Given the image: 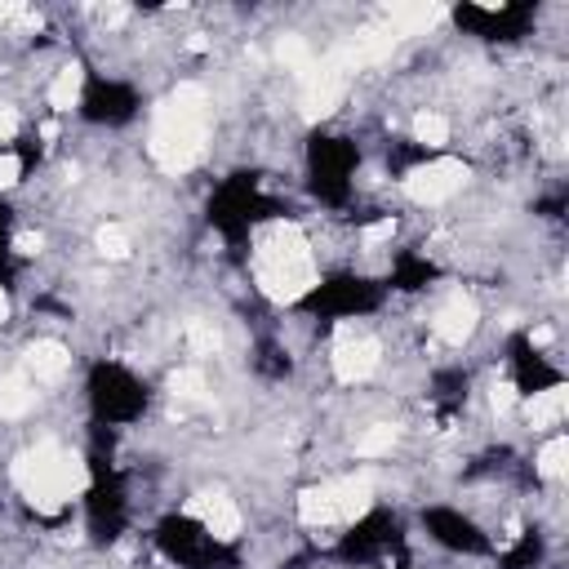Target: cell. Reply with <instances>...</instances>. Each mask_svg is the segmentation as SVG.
Here are the masks:
<instances>
[{
  "label": "cell",
  "instance_id": "cell-19",
  "mask_svg": "<svg viewBox=\"0 0 569 569\" xmlns=\"http://www.w3.org/2000/svg\"><path fill=\"white\" fill-rule=\"evenodd\" d=\"M477 320H481V312H477V303H471L467 294H450L445 299V307L437 312V334L445 339V343H467L471 334H477Z\"/></svg>",
  "mask_w": 569,
  "mask_h": 569
},
{
  "label": "cell",
  "instance_id": "cell-34",
  "mask_svg": "<svg viewBox=\"0 0 569 569\" xmlns=\"http://www.w3.org/2000/svg\"><path fill=\"white\" fill-rule=\"evenodd\" d=\"M23 169H27V156H23V152L0 148V187H14V182L23 178Z\"/></svg>",
  "mask_w": 569,
  "mask_h": 569
},
{
  "label": "cell",
  "instance_id": "cell-21",
  "mask_svg": "<svg viewBox=\"0 0 569 569\" xmlns=\"http://www.w3.org/2000/svg\"><path fill=\"white\" fill-rule=\"evenodd\" d=\"M31 401H36V392H31V378L27 374H5V378H0V418L27 414Z\"/></svg>",
  "mask_w": 569,
  "mask_h": 569
},
{
  "label": "cell",
  "instance_id": "cell-20",
  "mask_svg": "<svg viewBox=\"0 0 569 569\" xmlns=\"http://www.w3.org/2000/svg\"><path fill=\"white\" fill-rule=\"evenodd\" d=\"M67 365H72V356H67V347L54 343V339L31 343V352H27V369H31L36 378H63Z\"/></svg>",
  "mask_w": 569,
  "mask_h": 569
},
{
  "label": "cell",
  "instance_id": "cell-11",
  "mask_svg": "<svg viewBox=\"0 0 569 569\" xmlns=\"http://www.w3.org/2000/svg\"><path fill=\"white\" fill-rule=\"evenodd\" d=\"M138 99L129 85H116V80H89L85 93H80V112L99 125H125L134 116Z\"/></svg>",
  "mask_w": 569,
  "mask_h": 569
},
{
  "label": "cell",
  "instance_id": "cell-18",
  "mask_svg": "<svg viewBox=\"0 0 569 569\" xmlns=\"http://www.w3.org/2000/svg\"><path fill=\"white\" fill-rule=\"evenodd\" d=\"M374 369H378V343L365 339V334H352V329H343V339L334 347V374L343 378V383H365Z\"/></svg>",
  "mask_w": 569,
  "mask_h": 569
},
{
  "label": "cell",
  "instance_id": "cell-2",
  "mask_svg": "<svg viewBox=\"0 0 569 569\" xmlns=\"http://www.w3.org/2000/svg\"><path fill=\"white\" fill-rule=\"evenodd\" d=\"M254 271H258V284H263L267 299H276V303H303L312 294V284H316L303 231L294 223H271L263 231L258 250H254Z\"/></svg>",
  "mask_w": 569,
  "mask_h": 569
},
{
  "label": "cell",
  "instance_id": "cell-1",
  "mask_svg": "<svg viewBox=\"0 0 569 569\" xmlns=\"http://www.w3.org/2000/svg\"><path fill=\"white\" fill-rule=\"evenodd\" d=\"M205 138H210V103L201 85H178L169 93V103L156 112L152 125V156L169 169L182 174L205 156Z\"/></svg>",
  "mask_w": 569,
  "mask_h": 569
},
{
  "label": "cell",
  "instance_id": "cell-15",
  "mask_svg": "<svg viewBox=\"0 0 569 569\" xmlns=\"http://www.w3.org/2000/svg\"><path fill=\"white\" fill-rule=\"evenodd\" d=\"M458 23L471 27L477 36L507 40V36H516L520 27H526V10H520V5H463Z\"/></svg>",
  "mask_w": 569,
  "mask_h": 569
},
{
  "label": "cell",
  "instance_id": "cell-4",
  "mask_svg": "<svg viewBox=\"0 0 569 569\" xmlns=\"http://www.w3.org/2000/svg\"><path fill=\"white\" fill-rule=\"evenodd\" d=\"M374 507V485L365 477H347V481H329L316 490H303L299 498V516L303 526H334V520H361Z\"/></svg>",
  "mask_w": 569,
  "mask_h": 569
},
{
  "label": "cell",
  "instance_id": "cell-31",
  "mask_svg": "<svg viewBox=\"0 0 569 569\" xmlns=\"http://www.w3.org/2000/svg\"><path fill=\"white\" fill-rule=\"evenodd\" d=\"M463 396H467V374L445 369V374L437 378V401H441L445 409H454V405H463Z\"/></svg>",
  "mask_w": 569,
  "mask_h": 569
},
{
  "label": "cell",
  "instance_id": "cell-30",
  "mask_svg": "<svg viewBox=\"0 0 569 569\" xmlns=\"http://www.w3.org/2000/svg\"><path fill=\"white\" fill-rule=\"evenodd\" d=\"M543 556V543L534 534H511V552H507V569H530Z\"/></svg>",
  "mask_w": 569,
  "mask_h": 569
},
{
  "label": "cell",
  "instance_id": "cell-17",
  "mask_svg": "<svg viewBox=\"0 0 569 569\" xmlns=\"http://www.w3.org/2000/svg\"><path fill=\"white\" fill-rule=\"evenodd\" d=\"M125 526V498H121V485L112 477H99L89 490V530L99 539H116Z\"/></svg>",
  "mask_w": 569,
  "mask_h": 569
},
{
  "label": "cell",
  "instance_id": "cell-13",
  "mask_svg": "<svg viewBox=\"0 0 569 569\" xmlns=\"http://www.w3.org/2000/svg\"><path fill=\"white\" fill-rule=\"evenodd\" d=\"M427 530H432V539L441 543V547H450V552H467V556H481V552H490V539L471 526L467 516H458V511H450V507H432L427 511Z\"/></svg>",
  "mask_w": 569,
  "mask_h": 569
},
{
  "label": "cell",
  "instance_id": "cell-3",
  "mask_svg": "<svg viewBox=\"0 0 569 569\" xmlns=\"http://www.w3.org/2000/svg\"><path fill=\"white\" fill-rule=\"evenodd\" d=\"M14 481L36 511L59 516L89 485V463L63 445H36L14 463Z\"/></svg>",
  "mask_w": 569,
  "mask_h": 569
},
{
  "label": "cell",
  "instance_id": "cell-12",
  "mask_svg": "<svg viewBox=\"0 0 569 569\" xmlns=\"http://www.w3.org/2000/svg\"><path fill=\"white\" fill-rule=\"evenodd\" d=\"M396 543V526H392V516H374V511H365L361 520H352V534L343 539V560H356V565H365V560H374V556H383L388 547Z\"/></svg>",
  "mask_w": 569,
  "mask_h": 569
},
{
  "label": "cell",
  "instance_id": "cell-37",
  "mask_svg": "<svg viewBox=\"0 0 569 569\" xmlns=\"http://www.w3.org/2000/svg\"><path fill=\"white\" fill-rule=\"evenodd\" d=\"M14 129H18V116L10 112V108H0V148L14 138Z\"/></svg>",
  "mask_w": 569,
  "mask_h": 569
},
{
  "label": "cell",
  "instance_id": "cell-24",
  "mask_svg": "<svg viewBox=\"0 0 569 569\" xmlns=\"http://www.w3.org/2000/svg\"><path fill=\"white\" fill-rule=\"evenodd\" d=\"M414 142H418L422 152H441L445 142H450V121L437 116V112H422V116L414 121Z\"/></svg>",
  "mask_w": 569,
  "mask_h": 569
},
{
  "label": "cell",
  "instance_id": "cell-14",
  "mask_svg": "<svg viewBox=\"0 0 569 569\" xmlns=\"http://www.w3.org/2000/svg\"><path fill=\"white\" fill-rule=\"evenodd\" d=\"M187 516H192L197 526H201L214 543H223V547L241 539V511H236V503H231L227 494H201Z\"/></svg>",
  "mask_w": 569,
  "mask_h": 569
},
{
  "label": "cell",
  "instance_id": "cell-36",
  "mask_svg": "<svg viewBox=\"0 0 569 569\" xmlns=\"http://www.w3.org/2000/svg\"><path fill=\"white\" fill-rule=\"evenodd\" d=\"M392 231H396V218H378V223H369L361 236H365V245H378V241H388Z\"/></svg>",
  "mask_w": 569,
  "mask_h": 569
},
{
  "label": "cell",
  "instance_id": "cell-27",
  "mask_svg": "<svg viewBox=\"0 0 569 569\" xmlns=\"http://www.w3.org/2000/svg\"><path fill=\"white\" fill-rule=\"evenodd\" d=\"M392 445H396V427L378 422V427H369V432L356 441V454L361 458H378V454H392Z\"/></svg>",
  "mask_w": 569,
  "mask_h": 569
},
{
  "label": "cell",
  "instance_id": "cell-23",
  "mask_svg": "<svg viewBox=\"0 0 569 569\" xmlns=\"http://www.w3.org/2000/svg\"><path fill=\"white\" fill-rule=\"evenodd\" d=\"M80 93H85V72L63 67L59 80L50 85V103H54V112H72V108H80Z\"/></svg>",
  "mask_w": 569,
  "mask_h": 569
},
{
  "label": "cell",
  "instance_id": "cell-32",
  "mask_svg": "<svg viewBox=\"0 0 569 569\" xmlns=\"http://www.w3.org/2000/svg\"><path fill=\"white\" fill-rule=\"evenodd\" d=\"M276 54H280L284 67H294V72H307V67H312V54H307V45H303L299 36H284Z\"/></svg>",
  "mask_w": 569,
  "mask_h": 569
},
{
  "label": "cell",
  "instance_id": "cell-40",
  "mask_svg": "<svg viewBox=\"0 0 569 569\" xmlns=\"http://www.w3.org/2000/svg\"><path fill=\"white\" fill-rule=\"evenodd\" d=\"M10 14H18V10H10V5H0V23H5Z\"/></svg>",
  "mask_w": 569,
  "mask_h": 569
},
{
  "label": "cell",
  "instance_id": "cell-7",
  "mask_svg": "<svg viewBox=\"0 0 569 569\" xmlns=\"http://www.w3.org/2000/svg\"><path fill=\"white\" fill-rule=\"evenodd\" d=\"M303 303L320 316H361L378 307V290L356 276H334V280H316Z\"/></svg>",
  "mask_w": 569,
  "mask_h": 569
},
{
  "label": "cell",
  "instance_id": "cell-29",
  "mask_svg": "<svg viewBox=\"0 0 569 569\" xmlns=\"http://www.w3.org/2000/svg\"><path fill=\"white\" fill-rule=\"evenodd\" d=\"M187 347H192L197 356H214L223 347V334L210 320H192V325H187Z\"/></svg>",
  "mask_w": 569,
  "mask_h": 569
},
{
  "label": "cell",
  "instance_id": "cell-5",
  "mask_svg": "<svg viewBox=\"0 0 569 569\" xmlns=\"http://www.w3.org/2000/svg\"><path fill=\"white\" fill-rule=\"evenodd\" d=\"M89 396H93V409H99L103 422H129V418L142 414V405H148L142 383L121 365H99V369H93Z\"/></svg>",
  "mask_w": 569,
  "mask_h": 569
},
{
  "label": "cell",
  "instance_id": "cell-35",
  "mask_svg": "<svg viewBox=\"0 0 569 569\" xmlns=\"http://www.w3.org/2000/svg\"><path fill=\"white\" fill-rule=\"evenodd\" d=\"M490 405H494V414H507V409L516 405V388H511V378H503V383H494V392H490Z\"/></svg>",
  "mask_w": 569,
  "mask_h": 569
},
{
  "label": "cell",
  "instance_id": "cell-8",
  "mask_svg": "<svg viewBox=\"0 0 569 569\" xmlns=\"http://www.w3.org/2000/svg\"><path fill=\"white\" fill-rule=\"evenodd\" d=\"M356 169V152L343 138H316L312 142V182L325 201H343L347 197V178Z\"/></svg>",
  "mask_w": 569,
  "mask_h": 569
},
{
  "label": "cell",
  "instance_id": "cell-33",
  "mask_svg": "<svg viewBox=\"0 0 569 569\" xmlns=\"http://www.w3.org/2000/svg\"><path fill=\"white\" fill-rule=\"evenodd\" d=\"M99 250H103L108 258H125V254H129V236H125V227L108 223V227L99 231Z\"/></svg>",
  "mask_w": 569,
  "mask_h": 569
},
{
  "label": "cell",
  "instance_id": "cell-16",
  "mask_svg": "<svg viewBox=\"0 0 569 569\" xmlns=\"http://www.w3.org/2000/svg\"><path fill=\"white\" fill-rule=\"evenodd\" d=\"M560 383V374L520 339L516 347H511V388H516V396H534V392H547V388H556Z\"/></svg>",
  "mask_w": 569,
  "mask_h": 569
},
{
  "label": "cell",
  "instance_id": "cell-22",
  "mask_svg": "<svg viewBox=\"0 0 569 569\" xmlns=\"http://www.w3.org/2000/svg\"><path fill=\"white\" fill-rule=\"evenodd\" d=\"M565 405H569V396H565V388L556 383V388H547V392H534L530 405H526V414H530L534 427H556V422L565 418Z\"/></svg>",
  "mask_w": 569,
  "mask_h": 569
},
{
  "label": "cell",
  "instance_id": "cell-6",
  "mask_svg": "<svg viewBox=\"0 0 569 569\" xmlns=\"http://www.w3.org/2000/svg\"><path fill=\"white\" fill-rule=\"evenodd\" d=\"M156 539H161V552L187 569H214L223 560V543H214L192 516H169Z\"/></svg>",
  "mask_w": 569,
  "mask_h": 569
},
{
  "label": "cell",
  "instance_id": "cell-39",
  "mask_svg": "<svg viewBox=\"0 0 569 569\" xmlns=\"http://www.w3.org/2000/svg\"><path fill=\"white\" fill-rule=\"evenodd\" d=\"M0 320H10V294H5V284H0Z\"/></svg>",
  "mask_w": 569,
  "mask_h": 569
},
{
  "label": "cell",
  "instance_id": "cell-9",
  "mask_svg": "<svg viewBox=\"0 0 569 569\" xmlns=\"http://www.w3.org/2000/svg\"><path fill=\"white\" fill-rule=\"evenodd\" d=\"M463 182H467V165H463V161H450V156H437V161L409 169L405 192H409L418 205H441V201H450V197L458 192Z\"/></svg>",
  "mask_w": 569,
  "mask_h": 569
},
{
  "label": "cell",
  "instance_id": "cell-26",
  "mask_svg": "<svg viewBox=\"0 0 569 569\" xmlns=\"http://www.w3.org/2000/svg\"><path fill=\"white\" fill-rule=\"evenodd\" d=\"M169 392H174V401H187V405L205 401V374L201 369H178L169 378Z\"/></svg>",
  "mask_w": 569,
  "mask_h": 569
},
{
  "label": "cell",
  "instance_id": "cell-10",
  "mask_svg": "<svg viewBox=\"0 0 569 569\" xmlns=\"http://www.w3.org/2000/svg\"><path fill=\"white\" fill-rule=\"evenodd\" d=\"M258 210H263V201H258V192H254V178H236V182L223 187L218 201L210 205V218H214V227L227 231V236H245L250 223L258 218Z\"/></svg>",
  "mask_w": 569,
  "mask_h": 569
},
{
  "label": "cell",
  "instance_id": "cell-25",
  "mask_svg": "<svg viewBox=\"0 0 569 569\" xmlns=\"http://www.w3.org/2000/svg\"><path fill=\"white\" fill-rule=\"evenodd\" d=\"M565 458H569V441L565 437H552L539 454V477L543 481H560L565 477Z\"/></svg>",
  "mask_w": 569,
  "mask_h": 569
},
{
  "label": "cell",
  "instance_id": "cell-28",
  "mask_svg": "<svg viewBox=\"0 0 569 569\" xmlns=\"http://www.w3.org/2000/svg\"><path fill=\"white\" fill-rule=\"evenodd\" d=\"M437 276V267L427 258H401L396 263V290H418V284H427Z\"/></svg>",
  "mask_w": 569,
  "mask_h": 569
},
{
  "label": "cell",
  "instance_id": "cell-38",
  "mask_svg": "<svg viewBox=\"0 0 569 569\" xmlns=\"http://www.w3.org/2000/svg\"><path fill=\"white\" fill-rule=\"evenodd\" d=\"M14 245H18V254H36V250H40V236H31V231H27V236H18Z\"/></svg>",
  "mask_w": 569,
  "mask_h": 569
}]
</instances>
